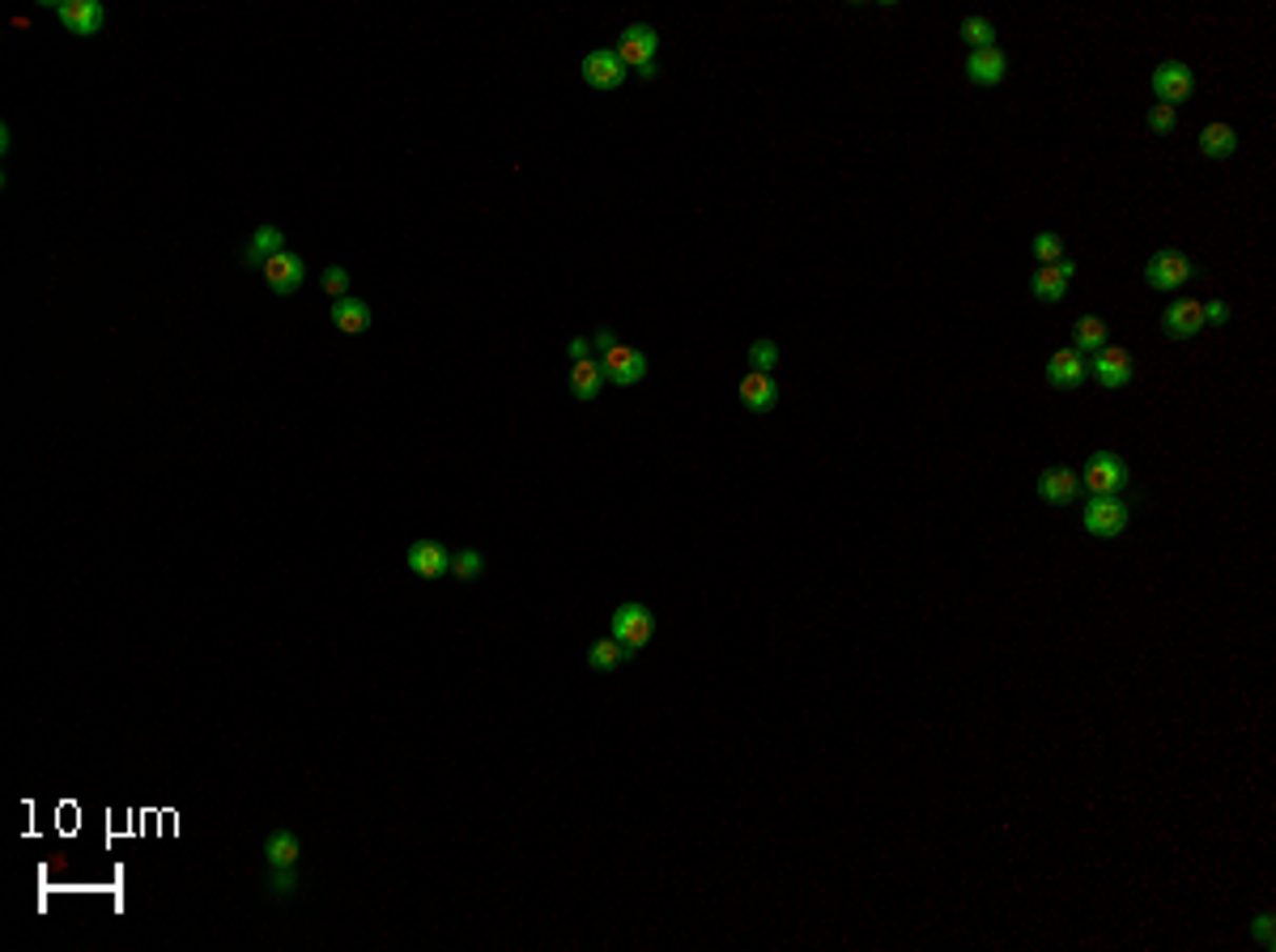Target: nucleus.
Returning <instances> with one entry per match:
<instances>
[{"instance_id": "1", "label": "nucleus", "mask_w": 1276, "mask_h": 952, "mask_svg": "<svg viewBox=\"0 0 1276 952\" xmlns=\"http://www.w3.org/2000/svg\"><path fill=\"white\" fill-rule=\"evenodd\" d=\"M613 52H617V60H621L630 73H638V77H656V73H660V64H656V56H660V35H656V26H647V22L625 26Z\"/></svg>"}, {"instance_id": "2", "label": "nucleus", "mask_w": 1276, "mask_h": 952, "mask_svg": "<svg viewBox=\"0 0 1276 952\" xmlns=\"http://www.w3.org/2000/svg\"><path fill=\"white\" fill-rule=\"evenodd\" d=\"M609 629H613V639H617L630 655H638V651H643V647L656 639V612H652L647 604H617Z\"/></svg>"}, {"instance_id": "3", "label": "nucleus", "mask_w": 1276, "mask_h": 952, "mask_svg": "<svg viewBox=\"0 0 1276 952\" xmlns=\"http://www.w3.org/2000/svg\"><path fill=\"white\" fill-rule=\"evenodd\" d=\"M1081 485L1094 493V498H1119L1128 485H1132V468L1123 455L1115 451H1094L1085 472H1081Z\"/></svg>"}, {"instance_id": "4", "label": "nucleus", "mask_w": 1276, "mask_h": 952, "mask_svg": "<svg viewBox=\"0 0 1276 952\" xmlns=\"http://www.w3.org/2000/svg\"><path fill=\"white\" fill-rule=\"evenodd\" d=\"M1128 523H1132V502H1123V498H1094L1081 506V527L1098 541L1123 536Z\"/></svg>"}, {"instance_id": "5", "label": "nucleus", "mask_w": 1276, "mask_h": 952, "mask_svg": "<svg viewBox=\"0 0 1276 952\" xmlns=\"http://www.w3.org/2000/svg\"><path fill=\"white\" fill-rule=\"evenodd\" d=\"M1192 277H1196V264H1192V256H1183L1179 247H1161V251L1144 264V285H1149V289H1161V293L1183 289Z\"/></svg>"}, {"instance_id": "6", "label": "nucleus", "mask_w": 1276, "mask_h": 952, "mask_svg": "<svg viewBox=\"0 0 1276 952\" xmlns=\"http://www.w3.org/2000/svg\"><path fill=\"white\" fill-rule=\"evenodd\" d=\"M600 370H604V383H613V387H634V383L647 379V353L634 349V345H625V341H617L613 349L600 353Z\"/></svg>"}, {"instance_id": "7", "label": "nucleus", "mask_w": 1276, "mask_h": 952, "mask_svg": "<svg viewBox=\"0 0 1276 952\" xmlns=\"http://www.w3.org/2000/svg\"><path fill=\"white\" fill-rule=\"evenodd\" d=\"M1149 89L1157 94V102H1165V107H1179V102H1188L1196 94V73L1183 60H1161L1149 77Z\"/></svg>"}, {"instance_id": "8", "label": "nucleus", "mask_w": 1276, "mask_h": 952, "mask_svg": "<svg viewBox=\"0 0 1276 952\" xmlns=\"http://www.w3.org/2000/svg\"><path fill=\"white\" fill-rule=\"evenodd\" d=\"M43 9H52L77 39H94L102 26H106V9L98 5V0H43Z\"/></svg>"}, {"instance_id": "9", "label": "nucleus", "mask_w": 1276, "mask_h": 952, "mask_svg": "<svg viewBox=\"0 0 1276 952\" xmlns=\"http://www.w3.org/2000/svg\"><path fill=\"white\" fill-rule=\"evenodd\" d=\"M1132 374H1136V358H1132L1123 345H1106V349H1098L1094 362H1090V379H1098L1106 391L1128 387Z\"/></svg>"}, {"instance_id": "10", "label": "nucleus", "mask_w": 1276, "mask_h": 952, "mask_svg": "<svg viewBox=\"0 0 1276 952\" xmlns=\"http://www.w3.org/2000/svg\"><path fill=\"white\" fill-rule=\"evenodd\" d=\"M579 73H583V81H587L592 89H621V85H625V77H630V68L617 60V52H613V47H596V52H587V56H583V64H579Z\"/></svg>"}, {"instance_id": "11", "label": "nucleus", "mask_w": 1276, "mask_h": 952, "mask_svg": "<svg viewBox=\"0 0 1276 952\" xmlns=\"http://www.w3.org/2000/svg\"><path fill=\"white\" fill-rule=\"evenodd\" d=\"M1161 332L1175 337V341H1192L1204 332V306L1196 298H1179L1161 310Z\"/></svg>"}, {"instance_id": "12", "label": "nucleus", "mask_w": 1276, "mask_h": 952, "mask_svg": "<svg viewBox=\"0 0 1276 952\" xmlns=\"http://www.w3.org/2000/svg\"><path fill=\"white\" fill-rule=\"evenodd\" d=\"M1038 498H1042L1046 506H1077V502H1081V472L1069 468V464L1046 468V472L1038 477Z\"/></svg>"}, {"instance_id": "13", "label": "nucleus", "mask_w": 1276, "mask_h": 952, "mask_svg": "<svg viewBox=\"0 0 1276 952\" xmlns=\"http://www.w3.org/2000/svg\"><path fill=\"white\" fill-rule=\"evenodd\" d=\"M260 272H264V285H268L277 298L298 293L302 281H306V264H302V256H294V251H277Z\"/></svg>"}, {"instance_id": "14", "label": "nucleus", "mask_w": 1276, "mask_h": 952, "mask_svg": "<svg viewBox=\"0 0 1276 952\" xmlns=\"http://www.w3.org/2000/svg\"><path fill=\"white\" fill-rule=\"evenodd\" d=\"M1077 277V260H1059V264H1038L1034 281H1030V293L1038 302H1063L1069 298V285Z\"/></svg>"}, {"instance_id": "15", "label": "nucleus", "mask_w": 1276, "mask_h": 952, "mask_svg": "<svg viewBox=\"0 0 1276 952\" xmlns=\"http://www.w3.org/2000/svg\"><path fill=\"white\" fill-rule=\"evenodd\" d=\"M1085 379H1090L1085 353H1077V349H1055V353H1051V362H1046V383H1051L1055 391H1077Z\"/></svg>"}, {"instance_id": "16", "label": "nucleus", "mask_w": 1276, "mask_h": 952, "mask_svg": "<svg viewBox=\"0 0 1276 952\" xmlns=\"http://www.w3.org/2000/svg\"><path fill=\"white\" fill-rule=\"evenodd\" d=\"M404 566L417 579H443V574H452V553L439 541H413L404 553Z\"/></svg>"}, {"instance_id": "17", "label": "nucleus", "mask_w": 1276, "mask_h": 952, "mask_svg": "<svg viewBox=\"0 0 1276 952\" xmlns=\"http://www.w3.org/2000/svg\"><path fill=\"white\" fill-rule=\"evenodd\" d=\"M1004 73H1009V52L996 47V43L966 56V81H971V85H983V89H988V85H1000Z\"/></svg>"}, {"instance_id": "18", "label": "nucleus", "mask_w": 1276, "mask_h": 952, "mask_svg": "<svg viewBox=\"0 0 1276 952\" xmlns=\"http://www.w3.org/2000/svg\"><path fill=\"white\" fill-rule=\"evenodd\" d=\"M277 251H285V230L281 226H273V222H264V226H256V235L247 239V247H243V268H252V272H260Z\"/></svg>"}, {"instance_id": "19", "label": "nucleus", "mask_w": 1276, "mask_h": 952, "mask_svg": "<svg viewBox=\"0 0 1276 952\" xmlns=\"http://www.w3.org/2000/svg\"><path fill=\"white\" fill-rule=\"evenodd\" d=\"M333 324H337V332H345V337H362V332L375 324V315H371L366 298L345 293V298L333 302Z\"/></svg>"}, {"instance_id": "20", "label": "nucleus", "mask_w": 1276, "mask_h": 952, "mask_svg": "<svg viewBox=\"0 0 1276 952\" xmlns=\"http://www.w3.org/2000/svg\"><path fill=\"white\" fill-rule=\"evenodd\" d=\"M740 400H744V408H750V412H771L779 404V383L771 374H762V370H750V374L740 379Z\"/></svg>"}, {"instance_id": "21", "label": "nucleus", "mask_w": 1276, "mask_h": 952, "mask_svg": "<svg viewBox=\"0 0 1276 952\" xmlns=\"http://www.w3.org/2000/svg\"><path fill=\"white\" fill-rule=\"evenodd\" d=\"M302 859V842L294 829H273L264 837V868H298Z\"/></svg>"}, {"instance_id": "22", "label": "nucleus", "mask_w": 1276, "mask_h": 952, "mask_svg": "<svg viewBox=\"0 0 1276 952\" xmlns=\"http://www.w3.org/2000/svg\"><path fill=\"white\" fill-rule=\"evenodd\" d=\"M1200 154H1204L1209 162H1225V158H1234V154H1238V128H1234V124H1225V120L1204 124V133H1200Z\"/></svg>"}, {"instance_id": "23", "label": "nucleus", "mask_w": 1276, "mask_h": 952, "mask_svg": "<svg viewBox=\"0 0 1276 952\" xmlns=\"http://www.w3.org/2000/svg\"><path fill=\"white\" fill-rule=\"evenodd\" d=\"M604 387V370H600V358H579L571 362V396L579 404H592Z\"/></svg>"}, {"instance_id": "24", "label": "nucleus", "mask_w": 1276, "mask_h": 952, "mask_svg": "<svg viewBox=\"0 0 1276 952\" xmlns=\"http://www.w3.org/2000/svg\"><path fill=\"white\" fill-rule=\"evenodd\" d=\"M1106 345H1111V324L1106 320H1098V315H1081V320L1073 324V349L1077 353H1098Z\"/></svg>"}, {"instance_id": "25", "label": "nucleus", "mask_w": 1276, "mask_h": 952, "mask_svg": "<svg viewBox=\"0 0 1276 952\" xmlns=\"http://www.w3.org/2000/svg\"><path fill=\"white\" fill-rule=\"evenodd\" d=\"M625 660H630V651H625L617 639H596V643L587 647V668H592V672H617Z\"/></svg>"}, {"instance_id": "26", "label": "nucleus", "mask_w": 1276, "mask_h": 952, "mask_svg": "<svg viewBox=\"0 0 1276 952\" xmlns=\"http://www.w3.org/2000/svg\"><path fill=\"white\" fill-rule=\"evenodd\" d=\"M485 553H477V549H464V553H452V579L456 583H477L481 574H485Z\"/></svg>"}, {"instance_id": "27", "label": "nucleus", "mask_w": 1276, "mask_h": 952, "mask_svg": "<svg viewBox=\"0 0 1276 952\" xmlns=\"http://www.w3.org/2000/svg\"><path fill=\"white\" fill-rule=\"evenodd\" d=\"M957 35H962V39L971 43V52H979V47H992V43H996V26H992L988 18H962V26H957Z\"/></svg>"}, {"instance_id": "28", "label": "nucleus", "mask_w": 1276, "mask_h": 952, "mask_svg": "<svg viewBox=\"0 0 1276 952\" xmlns=\"http://www.w3.org/2000/svg\"><path fill=\"white\" fill-rule=\"evenodd\" d=\"M1034 260H1038V264H1059V260H1069V256H1063V235L1038 230V235H1034Z\"/></svg>"}, {"instance_id": "29", "label": "nucleus", "mask_w": 1276, "mask_h": 952, "mask_svg": "<svg viewBox=\"0 0 1276 952\" xmlns=\"http://www.w3.org/2000/svg\"><path fill=\"white\" fill-rule=\"evenodd\" d=\"M264 889H268L273 897H290V893H298V868H268Z\"/></svg>"}, {"instance_id": "30", "label": "nucleus", "mask_w": 1276, "mask_h": 952, "mask_svg": "<svg viewBox=\"0 0 1276 952\" xmlns=\"http://www.w3.org/2000/svg\"><path fill=\"white\" fill-rule=\"evenodd\" d=\"M775 366H779V345H775V341H754V345H750V370L771 374Z\"/></svg>"}, {"instance_id": "31", "label": "nucleus", "mask_w": 1276, "mask_h": 952, "mask_svg": "<svg viewBox=\"0 0 1276 952\" xmlns=\"http://www.w3.org/2000/svg\"><path fill=\"white\" fill-rule=\"evenodd\" d=\"M319 285H324V293L337 302V298H345L350 293V268H341V264H328L324 272H319Z\"/></svg>"}, {"instance_id": "32", "label": "nucleus", "mask_w": 1276, "mask_h": 952, "mask_svg": "<svg viewBox=\"0 0 1276 952\" xmlns=\"http://www.w3.org/2000/svg\"><path fill=\"white\" fill-rule=\"evenodd\" d=\"M1175 124H1179V107H1165V102L1149 107V133L1165 137V133H1175Z\"/></svg>"}, {"instance_id": "33", "label": "nucleus", "mask_w": 1276, "mask_h": 952, "mask_svg": "<svg viewBox=\"0 0 1276 952\" xmlns=\"http://www.w3.org/2000/svg\"><path fill=\"white\" fill-rule=\"evenodd\" d=\"M1204 306V324H1213V328H1225L1230 324V302L1225 298H1209V302H1200Z\"/></svg>"}, {"instance_id": "34", "label": "nucleus", "mask_w": 1276, "mask_h": 952, "mask_svg": "<svg viewBox=\"0 0 1276 952\" xmlns=\"http://www.w3.org/2000/svg\"><path fill=\"white\" fill-rule=\"evenodd\" d=\"M566 358H571V362H579V358H592V337H571V345H566Z\"/></svg>"}, {"instance_id": "35", "label": "nucleus", "mask_w": 1276, "mask_h": 952, "mask_svg": "<svg viewBox=\"0 0 1276 952\" xmlns=\"http://www.w3.org/2000/svg\"><path fill=\"white\" fill-rule=\"evenodd\" d=\"M613 345H617V332H613V328H596V332H592V349L604 353V349H613Z\"/></svg>"}, {"instance_id": "36", "label": "nucleus", "mask_w": 1276, "mask_h": 952, "mask_svg": "<svg viewBox=\"0 0 1276 952\" xmlns=\"http://www.w3.org/2000/svg\"><path fill=\"white\" fill-rule=\"evenodd\" d=\"M1255 939L1263 944V948H1272V914H1259L1255 918Z\"/></svg>"}]
</instances>
